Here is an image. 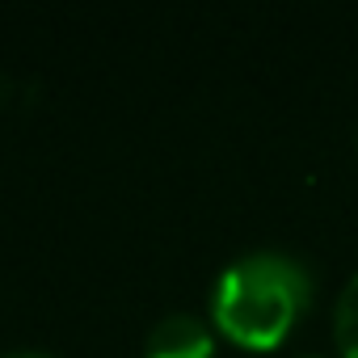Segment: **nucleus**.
Listing matches in <instances>:
<instances>
[{
  "label": "nucleus",
  "mask_w": 358,
  "mask_h": 358,
  "mask_svg": "<svg viewBox=\"0 0 358 358\" xmlns=\"http://www.w3.org/2000/svg\"><path fill=\"white\" fill-rule=\"evenodd\" d=\"M312 274L287 249H249L228 262L211 287V324L245 345L274 350L308 312Z\"/></svg>",
  "instance_id": "1"
},
{
  "label": "nucleus",
  "mask_w": 358,
  "mask_h": 358,
  "mask_svg": "<svg viewBox=\"0 0 358 358\" xmlns=\"http://www.w3.org/2000/svg\"><path fill=\"white\" fill-rule=\"evenodd\" d=\"M143 358H215V329L194 312H169L152 324Z\"/></svg>",
  "instance_id": "2"
},
{
  "label": "nucleus",
  "mask_w": 358,
  "mask_h": 358,
  "mask_svg": "<svg viewBox=\"0 0 358 358\" xmlns=\"http://www.w3.org/2000/svg\"><path fill=\"white\" fill-rule=\"evenodd\" d=\"M333 333H337V350L341 358H358V274H350V282L337 295L333 308Z\"/></svg>",
  "instance_id": "3"
},
{
  "label": "nucleus",
  "mask_w": 358,
  "mask_h": 358,
  "mask_svg": "<svg viewBox=\"0 0 358 358\" xmlns=\"http://www.w3.org/2000/svg\"><path fill=\"white\" fill-rule=\"evenodd\" d=\"M0 358H51V354H38V350H9V354H0Z\"/></svg>",
  "instance_id": "4"
}]
</instances>
